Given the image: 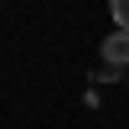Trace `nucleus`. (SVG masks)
I'll return each instance as SVG.
<instances>
[{
  "label": "nucleus",
  "mask_w": 129,
  "mask_h": 129,
  "mask_svg": "<svg viewBox=\"0 0 129 129\" xmlns=\"http://www.w3.org/2000/svg\"><path fill=\"white\" fill-rule=\"evenodd\" d=\"M103 57H109L114 67H124V62H129V31H114V36L103 41Z\"/></svg>",
  "instance_id": "f257e3e1"
},
{
  "label": "nucleus",
  "mask_w": 129,
  "mask_h": 129,
  "mask_svg": "<svg viewBox=\"0 0 129 129\" xmlns=\"http://www.w3.org/2000/svg\"><path fill=\"white\" fill-rule=\"evenodd\" d=\"M109 16L119 21V31H129V0H109Z\"/></svg>",
  "instance_id": "f03ea898"
}]
</instances>
